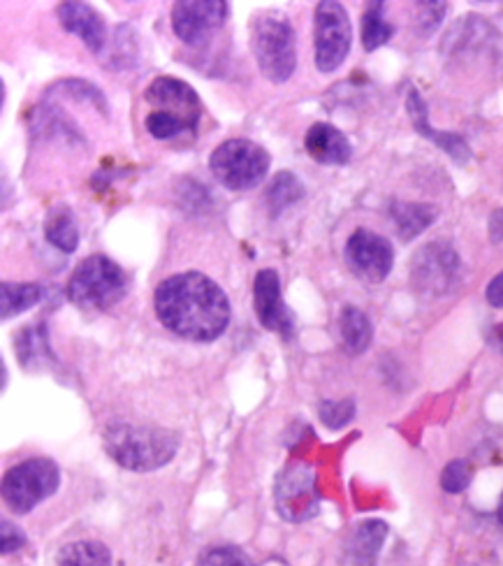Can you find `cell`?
Returning a JSON list of instances; mask_svg holds the SVG:
<instances>
[{"mask_svg": "<svg viewBox=\"0 0 503 566\" xmlns=\"http://www.w3.org/2000/svg\"><path fill=\"white\" fill-rule=\"evenodd\" d=\"M154 306L160 325L181 339L207 344L219 339L230 325L226 291L202 272H181L158 283Z\"/></svg>", "mask_w": 503, "mask_h": 566, "instance_id": "1", "label": "cell"}, {"mask_svg": "<svg viewBox=\"0 0 503 566\" xmlns=\"http://www.w3.org/2000/svg\"><path fill=\"white\" fill-rule=\"evenodd\" d=\"M109 458L130 471H154L172 462L179 451V434L156 424L114 422L103 434Z\"/></svg>", "mask_w": 503, "mask_h": 566, "instance_id": "2", "label": "cell"}, {"mask_svg": "<svg viewBox=\"0 0 503 566\" xmlns=\"http://www.w3.org/2000/svg\"><path fill=\"white\" fill-rule=\"evenodd\" d=\"M126 272L103 253L84 258L67 281V300L86 312L112 310L114 304L126 297Z\"/></svg>", "mask_w": 503, "mask_h": 566, "instance_id": "3", "label": "cell"}, {"mask_svg": "<svg viewBox=\"0 0 503 566\" xmlns=\"http://www.w3.org/2000/svg\"><path fill=\"white\" fill-rule=\"evenodd\" d=\"M251 50L260 73L272 84H285L297 70V38L293 23L279 14L251 21Z\"/></svg>", "mask_w": 503, "mask_h": 566, "instance_id": "4", "label": "cell"}, {"mask_svg": "<svg viewBox=\"0 0 503 566\" xmlns=\"http://www.w3.org/2000/svg\"><path fill=\"white\" fill-rule=\"evenodd\" d=\"M272 156L247 137L226 139L209 156V170L228 191H251L268 177Z\"/></svg>", "mask_w": 503, "mask_h": 566, "instance_id": "5", "label": "cell"}, {"mask_svg": "<svg viewBox=\"0 0 503 566\" xmlns=\"http://www.w3.org/2000/svg\"><path fill=\"white\" fill-rule=\"evenodd\" d=\"M61 485V471L50 458H31L14 464L3 476V500L8 509L23 515L50 500Z\"/></svg>", "mask_w": 503, "mask_h": 566, "instance_id": "6", "label": "cell"}, {"mask_svg": "<svg viewBox=\"0 0 503 566\" xmlns=\"http://www.w3.org/2000/svg\"><path fill=\"white\" fill-rule=\"evenodd\" d=\"M462 261L450 242L437 240L425 244L411 263V283L422 295L441 297L460 286Z\"/></svg>", "mask_w": 503, "mask_h": 566, "instance_id": "7", "label": "cell"}, {"mask_svg": "<svg viewBox=\"0 0 503 566\" xmlns=\"http://www.w3.org/2000/svg\"><path fill=\"white\" fill-rule=\"evenodd\" d=\"M350 19L342 3L323 0L316 6L314 14V44H316V65L321 73H334L344 65L350 54Z\"/></svg>", "mask_w": 503, "mask_h": 566, "instance_id": "8", "label": "cell"}, {"mask_svg": "<svg viewBox=\"0 0 503 566\" xmlns=\"http://www.w3.org/2000/svg\"><path fill=\"white\" fill-rule=\"evenodd\" d=\"M344 255L353 274L369 283L386 281L395 265V249L390 240L367 228H357L350 234Z\"/></svg>", "mask_w": 503, "mask_h": 566, "instance_id": "9", "label": "cell"}, {"mask_svg": "<svg viewBox=\"0 0 503 566\" xmlns=\"http://www.w3.org/2000/svg\"><path fill=\"white\" fill-rule=\"evenodd\" d=\"M230 6L223 0H181L172 8L175 35L190 46H200L223 27Z\"/></svg>", "mask_w": 503, "mask_h": 566, "instance_id": "10", "label": "cell"}, {"mask_svg": "<svg viewBox=\"0 0 503 566\" xmlns=\"http://www.w3.org/2000/svg\"><path fill=\"white\" fill-rule=\"evenodd\" d=\"M253 306L258 321L262 327L274 329L285 339L293 337V316L285 310L283 293H281V279L279 272L272 268L260 270L253 281Z\"/></svg>", "mask_w": 503, "mask_h": 566, "instance_id": "11", "label": "cell"}, {"mask_svg": "<svg viewBox=\"0 0 503 566\" xmlns=\"http://www.w3.org/2000/svg\"><path fill=\"white\" fill-rule=\"evenodd\" d=\"M144 101H147L154 109H163L181 116L193 128L200 126L202 103L196 88L177 77H156L147 91H144Z\"/></svg>", "mask_w": 503, "mask_h": 566, "instance_id": "12", "label": "cell"}, {"mask_svg": "<svg viewBox=\"0 0 503 566\" xmlns=\"http://www.w3.org/2000/svg\"><path fill=\"white\" fill-rule=\"evenodd\" d=\"M276 504L287 521H302L316 513L314 474L304 464L287 467L276 483Z\"/></svg>", "mask_w": 503, "mask_h": 566, "instance_id": "13", "label": "cell"}, {"mask_svg": "<svg viewBox=\"0 0 503 566\" xmlns=\"http://www.w3.org/2000/svg\"><path fill=\"white\" fill-rule=\"evenodd\" d=\"M61 27L77 35L86 50L93 54H103L107 50V23L98 10H93L86 3H61L59 10Z\"/></svg>", "mask_w": 503, "mask_h": 566, "instance_id": "14", "label": "cell"}, {"mask_svg": "<svg viewBox=\"0 0 503 566\" xmlns=\"http://www.w3.org/2000/svg\"><path fill=\"white\" fill-rule=\"evenodd\" d=\"M406 109H409V116L413 122V128L429 142H434L437 147H441L454 163H469L471 158V149L467 145V139L458 133H446V130H437L431 128L429 124V114H427V105L422 101V96L418 93V88H409V96H406Z\"/></svg>", "mask_w": 503, "mask_h": 566, "instance_id": "15", "label": "cell"}, {"mask_svg": "<svg viewBox=\"0 0 503 566\" xmlns=\"http://www.w3.org/2000/svg\"><path fill=\"white\" fill-rule=\"evenodd\" d=\"M306 154L321 165H346L353 156L348 137L332 124H314L304 135Z\"/></svg>", "mask_w": 503, "mask_h": 566, "instance_id": "16", "label": "cell"}, {"mask_svg": "<svg viewBox=\"0 0 503 566\" xmlns=\"http://www.w3.org/2000/svg\"><path fill=\"white\" fill-rule=\"evenodd\" d=\"M390 219L397 228L399 238L404 242H411L439 219V209L434 205H425V202H392Z\"/></svg>", "mask_w": 503, "mask_h": 566, "instance_id": "17", "label": "cell"}, {"mask_svg": "<svg viewBox=\"0 0 503 566\" xmlns=\"http://www.w3.org/2000/svg\"><path fill=\"white\" fill-rule=\"evenodd\" d=\"M386 536H388V525L380 521H367L363 525H357L348 544V557L353 566H374Z\"/></svg>", "mask_w": 503, "mask_h": 566, "instance_id": "18", "label": "cell"}, {"mask_svg": "<svg viewBox=\"0 0 503 566\" xmlns=\"http://www.w3.org/2000/svg\"><path fill=\"white\" fill-rule=\"evenodd\" d=\"M339 333L348 356H359V353H365L369 348L374 339V325L363 310L348 304L339 314Z\"/></svg>", "mask_w": 503, "mask_h": 566, "instance_id": "19", "label": "cell"}, {"mask_svg": "<svg viewBox=\"0 0 503 566\" xmlns=\"http://www.w3.org/2000/svg\"><path fill=\"white\" fill-rule=\"evenodd\" d=\"M46 295V289L40 283H3L0 286V316L3 321H10L23 312H29L31 306L40 304Z\"/></svg>", "mask_w": 503, "mask_h": 566, "instance_id": "20", "label": "cell"}, {"mask_svg": "<svg viewBox=\"0 0 503 566\" xmlns=\"http://www.w3.org/2000/svg\"><path fill=\"white\" fill-rule=\"evenodd\" d=\"M304 198V184L293 172H279L265 191V207L272 219H279L287 207L297 205Z\"/></svg>", "mask_w": 503, "mask_h": 566, "instance_id": "21", "label": "cell"}, {"mask_svg": "<svg viewBox=\"0 0 503 566\" xmlns=\"http://www.w3.org/2000/svg\"><path fill=\"white\" fill-rule=\"evenodd\" d=\"M44 238L63 253H75L80 247V228L67 207L54 209L44 223Z\"/></svg>", "mask_w": 503, "mask_h": 566, "instance_id": "22", "label": "cell"}, {"mask_svg": "<svg viewBox=\"0 0 503 566\" xmlns=\"http://www.w3.org/2000/svg\"><path fill=\"white\" fill-rule=\"evenodd\" d=\"M14 342H17V356L23 369L35 367L38 363L52 358L50 339H46V327L42 323L21 329Z\"/></svg>", "mask_w": 503, "mask_h": 566, "instance_id": "23", "label": "cell"}, {"mask_svg": "<svg viewBox=\"0 0 503 566\" xmlns=\"http://www.w3.org/2000/svg\"><path fill=\"white\" fill-rule=\"evenodd\" d=\"M59 566H112V555L101 541H77L59 553Z\"/></svg>", "mask_w": 503, "mask_h": 566, "instance_id": "24", "label": "cell"}, {"mask_svg": "<svg viewBox=\"0 0 503 566\" xmlns=\"http://www.w3.org/2000/svg\"><path fill=\"white\" fill-rule=\"evenodd\" d=\"M139 54V40L130 27H118L114 33L112 46L103 52L107 67L112 70H128L135 67Z\"/></svg>", "mask_w": 503, "mask_h": 566, "instance_id": "25", "label": "cell"}, {"mask_svg": "<svg viewBox=\"0 0 503 566\" xmlns=\"http://www.w3.org/2000/svg\"><path fill=\"white\" fill-rule=\"evenodd\" d=\"M383 12H386V3H369L363 14V46L367 52H376L395 35L392 23L386 21Z\"/></svg>", "mask_w": 503, "mask_h": 566, "instance_id": "26", "label": "cell"}, {"mask_svg": "<svg viewBox=\"0 0 503 566\" xmlns=\"http://www.w3.org/2000/svg\"><path fill=\"white\" fill-rule=\"evenodd\" d=\"M144 126H147L149 135L156 139H175L179 135H196L198 133V128L184 122L181 116L163 112V109H151L147 114V119H144Z\"/></svg>", "mask_w": 503, "mask_h": 566, "instance_id": "27", "label": "cell"}, {"mask_svg": "<svg viewBox=\"0 0 503 566\" xmlns=\"http://www.w3.org/2000/svg\"><path fill=\"white\" fill-rule=\"evenodd\" d=\"M56 91L65 93V96L75 98V101L91 103L93 107H98V112L107 114V98H105V93H103L98 86H95V84H91V82H84V80L56 82V84L52 86V93H56Z\"/></svg>", "mask_w": 503, "mask_h": 566, "instance_id": "28", "label": "cell"}, {"mask_svg": "<svg viewBox=\"0 0 503 566\" xmlns=\"http://www.w3.org/2000/svg\"><path fill=\"white\" fill-rule=\"evenodd\" d=\"M321 420L327 424L329 430H342L355 418V399H339V402H323L321 409Z\"/></svg>", "mask_w": 503, "mask_h": 566, "instance_id": "29", "label": "cell"}, {"mask_svg": "<svg viewBox=\"0 0 503 566\" xmlns=\"http://www.w3.org/2000/svg\"><path fill=\"white\" fill-rule=\"evenodd\" d=\"M473 479V469L467 460H452L441 474V488L450 494H460L469 488Z\"/></svg>", "mask_w": 503, "mask_h": 566, "instance_id": "30", "label": "cell"}, {"mask_svg": "<svg viewBox=\"0 0 503 566\" xmlns=\"http://www.w3.org/2000/svg\"><path fill=\"white\" fill-rule=\"evenodd\" d=\"M198 566H253V562L244 551H239L234 546H219L209 548L200 557Z\"/></svg>", "mask_w": 503, "mask_h": 566, "instance_id": "31", "label": "cell"}, {"mask_svg": "<svg viewBox=\"0 0 503 566\" xmlns=\"http://www.w3.org/2000/svg\"><path fill=\"white\" fill-rule=\"evenodd\" d=\"M448 6L446 3H420L418 6V33L420 35H429L439 29V23L446 17Z\"/></svg>", "mask_w": 503, "mask_h": 566, "instance_id": "32", "label": "cell"}, {"mask_svg": "<svg viewBox=\"0 0 503 566\" xmlns=\"http://www.w3.org/2000/svg\"><path fill=\"white\" fill-rule=\"evenodd\" d=\"M0 527H3V530H0V536H3V555H10V553L27 546V536L21 534L19 527L10 525L8 521H3V525H0Z\"/></svg>", "mask_w": 503, "mask_h": 566, "instance_id": "33", "label": "cell"}, {"mask_svg": "<svg viewBox=\"0 0 503 566\" xmlns=\"http://www.w3.org/2000/svg\"><path fill=\"white\" fill-rule=\"evenodd\" d=\"M485 297L492 306H496V310H503V272H499L490 283H488V291H485Z\"/></svg>", "mask_w": 503, "mask_h": 566, "instance_id": "34", "label": "cell"}, {"mask_svg": "<svg viewBox=\"0 0 503 566\" xmlns=\"http://www.w3.org/2000/svg\"><path fill=\"white\" fill-rule=\"evenodd\" d=\"M490 240L494 244L503 242V209H494L490 217Z\"/></svg>", "mask_w": 503, "mask_h": 566, "instance_id": "35", "label": "cell"}, {"mask_svg": "<svg viewBox=\"0 0 503 566\" xmlns=\"http://www.w3.org/2000/svg\"><path fill=\"white\" fill-rule=\"evenodd\" d=\"M496 517H499V523L503 525V497H501V504H499V511H496Z\"/></svg>", "mask_w": 503, "mask_h": 566, "instance_id": "36", "label": "cell"}]
</instances>
